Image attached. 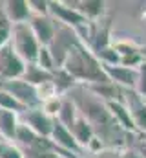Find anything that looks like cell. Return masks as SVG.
<instances>
[{
    "mask_svg": "<svg viewBox=\"0 0 146 158\" xmlns=\"http://www.w3.org/2000/svg\"><path fill=\"white\" fill-rule=\"evenodd\" d=\"M70 99L80 112V116L90 123V127L95 132V138H99L104 149H121L126 145V140L132 138V134L124 132L119 127L115 118L110 114L106 103L95 98L86 88L73 90Z\"/></svg>",
    "mask_w": 146,
    "mask_h": 158,
    "instance_id": "cell-1",
    "label": "cell"
},
{
    "mask_svg": "<svg viewBox=\"0 0 146 158\" xmlns=\"http://www.w3.org/2000/svg\"><path fill=\"white\" fill-rule=\"evenodd\" d=\"M62 70H66L75 83H84L88 85H99V83H108L110 79L102 70V63L82 44L79 42L70 55L66 57Z\"/></svg>",
    "mask_w": 146,
    "mask_h": 158,
    "instance_id": "cell-2",
    "label": "cell"
},
{
    "mask_svg": "<svg viewBox=\"0 0 146 158\" xmlns=\"http://www.w3.org/2000/svg\"><path fill=\"white\" fill-rule=\"evenodd\" d=\"M9 44L13 46V50L17 52V55H18L26 64L36 63V55H38L40 44L36 42L35 35L31 33L28 22H26V24H15V26H13Z\"/></svg>",
    "mask_w": 146,
    "mask_h": 158,
    "instance_id": "cell-3",
    "label": "cell"
},
{
    "mask_svg": "<svg viewBox=\"0 0 146 158\" xmlns=\"http://www.w3.org/2000/svg\"><path fill=\"white\" fill-rule=\"evenodd\" d=\"M79 42H80V39L77 37V33L73 31L71 28L60 24L55 30V37L51 40V44L48 46V50H49V53L53 57V63H55V68L57 70L62 68L66 57L70 55V52H71Z\"/></svg>",
    "mask_w": 146,
    "mask_h": 158,
    "instance_id": "cell-4",
    "label": "cell"
},
{
    "mask_svg": "<svg viewBox=\"0 0 146 158\" xmlns=\"http://www.w3.org/2000/svg\"><path fill=\"white\" fill-rule=\"evenodd\" d=\"M0 90L7 92L9 96H13L26 110L38 109L40 107V98L35 86H31L29 83H26L24 79H15V81H0Z\"/></svg>",
    "mask_w": 146,
    "mask_h": 158,
    "instance_id": "cell-5",
    "label": "cell"
},
{
    "mask_svg": "<svg viewBox=\"0 0 146 158\" xmlns=\"http://www.w3.org/2000/svg\"><path fill=\"white\" fill-rule=\"evenodd\" d=\"M26 72V63L17 55L11 44L0 48V81H15L22 79Z\"/></svg>",
    "mask_w": 146,
    "mask_h": 158,
    "instance_id": "cell-6",
    "label": "cell"
},
{
    "mask_svg": "<svg viewBox=\"0 0 146 158\" xmlns=\"http://www.w3.org/2000/svg\"><path fill=\"white\" fill-rule=\"evenodd\" d=\"M122 105L126 107L139 134H146V101L133 88H122Z\"/></svg>",
    "mask_w": 146,
    "mask_h": 158,
    "instance_id": "cell-7",
    "label": "cell"
},
{
    "mask_svg": "<svg viewBox=\"0 0 146 158\" xmlns=\"http://www.w3.org/2000/svg\"><path fill=\"white\" fill-rule=\"evenodd\" d=\"M28 26L31 30V33L35 35L36 42L40 46H49L51 40L55 37V20L49 19V17H42V15H31V19L28 20Z\"/></svg>",
    "mask_w": 146,
    "mask_h": 158,
    "instance_id": "cell-8",
    "label": "cell"
},
{
    "mask_svg": "<svg viewBox=\"0 0 146 158\" xmlns=\"http://www.w3.org/2000/svg\"><path fill=\"white\" fill-rule=\"evenodd\" d=\"M24 125L29 127L35 134L42 136V138H49L51 136V129H53V118L48 116L40 107L38 109H31L24 112Z\"/></svg>",
    "mask_w": 146,
    "mask_h": 158,
    "instance_id": "cell-9",
    "label": "cell"
},
{
    "mask_svg": "<svg viewBox=\"0 0 146 158\" xmlns=\"http://www.w3.org/2000/svg\"><path fill=\"white\" fill-rule=\"evenodd\" d=\"M113 48L121 57V66L135 68V66H141V63H144L143 48L132 40H117L113 42Z\"/></svg>",
    "mask_w": 146,
    "mask_h": 158,
    "instance_id": "cell-10",
    "label": "cell"
},
{
    "mask_svg": "<svg viewBox=\"0 0 146 158\" xmlns=\"http://www.w3.org/2000/svg\"><path fill=\"white\" fill-rule=\"evenodd\" d=\"M102 70L108 76L110 81L115 83L117 86H121V88H133L135 90L137 77H139L137 68H128V66H121V64H117V66L102 64Z\"/></svg>",
    "mask_w": 146,
    "mask_h": 158,
    "instance_id": "cell-11",
    "label": "cell"
},
{
    "mask_svg": "<svg viewBox=\"0 0 146 158\" xmlns=\"http://www.w3.org/2000/svg\"><path fill=\"white\" fill-rule=\"evenodd\" d=\"M49 140H51L57 147H60V149H66V151L75 153V155H79V156L84 155V149L75 142L73 134L64 127V125H60L55 118H53V129H51V136H49Z\"/></svg>",
    "mask_w": 146,
    "mask_h": 158,
    "instance_id": "cell-12",
    "label": "cell"
},
{
    "mask_svg": "<svg viewBox=\"0 0 146 158\" xmlns=\"http://www.w3.org/2000/svg\"><path fill=\"white\" fill-rule=\"evenodd\" d=\"M2 11L13 26L15 24H26L33 15L29 9V4L26 0H7V2H4Z\"/></svg>",
    "mask_w": 146,
    "mask_h": 158,
    "instance_id": "cell-13",
    "label": "cell"
},
{
    "mask_svg": "<svg viewBox=\"0 0 146 158\" xmlns=\"http://www.w3.org/2000/svg\"><path fill=\"white\" fill-rule=\"evenodd\" d=\"M106 107H108L110 114L115 118V121L119 123V127L124 131V132H128V134H137V136H141L139 134V131L135 129V125H133V121L130 118V114H128V110H126V107L121 103V101H106Z\"/></svg>",
    "mask_w": 146,
    "mask_h": 158,
    "instance_id": "cell-14",
    "label": "cell"
},
{
    "mask_svg": "<svg viewBox=\"0 0 146 158\" xmlns=\"http://www.w3.org/2000/svg\"><path fill=\"white\" fill-rule=\"evenodd\" d=\"M73 6H77L75 9L90 22H99V19L104 15L106 11V2L101 0H86V2H75Z\"/></svg>",
    "mask_w": 146,
    "mask_h": 158,
    "instance_id": "cell-15",
    "label": "cell"
},
{
    "mask_svg": "<svg viewBox=\"0 0 146 158\" xmlns=\"http://www.w3.org/2000/svg\"><path fill=\"white\" fill-rule=\"evenodd\" d=\"M70 132L73 134L75 142H77L82 149H86V147L90 145V142L95 138L93 129L90 127V123L82 118V116H79V118L75 119V123H73V127L70 129Z\"/></svg>",
    "mask_w": 146,
    "mask_h": 158,
    "instance_id": "cell-16",
    "label": "cell"
},
{
    "mask_svg": "<svg viewBox=\"0 0 146 158\" xmlns=\"http://www.w3.org/2000/svg\"><path fill=\"white\" fill-rule=\"evenodd\" d=\"M18 125H20L18 123V114L0 109V138L2 140H7V142L15 140Z\"/></svg>",
    "mask_w": 146,
    "mask_h": 158,
    "instance_id": "cell-17",
    "label": "cell"
},
{
    "mask_svg": "<svg viewBox=\"0 0 146 158\" xmlns=\"http://www.w3.org/2000/svg\"><path fill=\"white\" fill-rule=\"evenodd\" d=\"M22 79H24L26 83H29L31 86H35L36 88V86H40V85L49 83V81L53 79V74L42 70L40 66H36L35 63H33V64H26V72H24Z\"/></svg>",
    "mask_w": 146,
    "mask_h": 158,
    "instance_id": "cell-18",
    "label": "cell"
},
{
    "mask_svg": "<svg viewBox=\"0 0 146 158\" xmlns=\"http://www.w3.org/2000/svg\"><path fill=\"white\" fill-rule=\"evenodd\" d=\"M77 112H79V110H77V107L73 105L71 99H70V98H64L62 103H60V110H59V114L55 116V119L70 131L73 127V123H75V119L79 118Z\"/></svg>",
    "mask_w": 146,
    "mask_h": 158,
    "instance_id": "cell-19",
    "label": "cell"
},
{
    "mask_svg": "<svg viewBox=\"0 0 146 158\" xmlns=\"http://www.w3.org/2000/svg\"><path fill=\"white\" fill-rule=\"evenodd\" d=\"M51 83H53V86H55L57 96H62V94L70 92L73 86L77 85L75 79H73L66 70H62V68H59V70L53 72V79H51Z\"/></svg>",
    "mask_w": 146,
    "mask_h": 158,
    "instance_id": "cell-20",
    "label": "cell"
},
{
    "mask_svg": "<svg viewBox=\"0 0 146 158\" xmlns=\"http://www.w3.org/2000/svg\"><path fill=\"white\" fill-rule=\"evenodd\" d=\"M0 109H4V110H11V112H15V114H20V112H26V109L13 98V96H9L7 92H4V90H0Z\"/></svg>",
    "mask_w": 146,
    "mask_h": 158,
    "instance_id": "cell-21",
    "label": "cell"
},
{
    "mask_svg": "<svg viewBox=\"0 0 146 158\" xmlns=\"http://www.w3.org/2000/svg\"><path fill=\"white\" fill-rule=\"evenodd\" d=\"M35 64L40 66L42 70H46V72H51V74L57 70V68H55V63H53V57H51V53H49V50H48L46 46H40Z\"/></svg>",
    "mask_w": 146,
    "mask_h": 158,
    "instance_id": "cell-22",
    "label": "cell"
},
{
    "mask_svg": "<svg viewBox=\"0 0 146 158\" xmlns=\"http://www.w3.org/2000/svg\"><path fill=\"white\" fill-rule=\"evenodd\" d=\"M11 30H13V24L7 20V17L0 9V48H4L6 44H9V40H11Z\"/></svg>",
    "mask_w": 146,
    "mask_h": 158,
    "instance_id": "cell-23",
    "label": "cell"
},
{
    "mask_svg": "<svg viewBox=\"0 0 146 158\" xmlns=\"http://www.w3.org/2000/svg\"><path fill=\"white\" fill-rule=\"evenodd\" d=\"M0 158H24V155L17 145L0 138Z\"/></svg>",
    "mask_w": 146,
    "mask_h": 158,
    "instance_id": "cell-24",
    "label": "cell"
},
{
    "mask_svg": "<svg viewBox=\"0 0 146 158\" xmlns=\"http://www.w3.org/2000/svg\"><path fill=\"white\" fill-rule=\"evenodd\" d=\"M137 72H139V77H137V85H135V92L141 98H146V61L141 63Z\"/></svg>",
    "mask_w": 146,
    "mask_h": 158,
    "instance_id": "cell-25",
    "label": "cell"
},
{
    "mask_svg": "<svg viewBox=\"0 0 146 158\" xmlns=\"http://www.w3.org/2000/svg\"><path fill=\"white\" fill-rule=\"evenodd\" d=\"M29 9L33 15H42V17H48L49 15V9H48V2L46 0H29Z\"/></svg>",
    "mask_w": 146,
    "mask_h": 158,
    "instance_id": "cell-26",
    "label": "cell"
},
{
    "mask_svg": "<svg viewBox=\"0 0 146 158\" xmlns=\"http://www.w3.org/2000/svg\"><path fill=\"white\" fill-rule=\"evenodd\" d=\"M93 158H122V153L121 149H102Z\"/></svg>",
    "mask_w": 146,
    "mask_h": 158,
    "instance_id": "cell-27",
    "label": "cell"
},
{
    "mask_svg": "<svg viewBox=\"0 0 146 158\" xmlns=\"http://www.w3.org/2000/svg\"><path fill=\"white\" fill-rule=\"evenodd\" d=\"M122 158H143L139 155V151H135V149H126L124 153H122Z\"/></svg>",
    "mask_w": 146,
    "mask_h": 158,
    "instance_id": "cell-28",
    "label": "cell"
},
{
    "mask_svg": "<svg viewBox=\"0 0 146 158\" xmlns=\"http://www.w3.org/2000/svg\"><path fill=\"white\" fill-rule=\"evenodd\" d=\"M139 155H141L143 158H146V142L139 143Z\"/></svg>",
    "mask_w": 146,
    "mask_h": 158,
    "instance_id": "cell-29",
    "label": "cell"
}]
</instances>
